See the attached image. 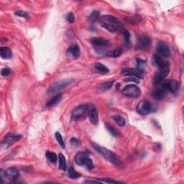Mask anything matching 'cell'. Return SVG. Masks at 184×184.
Returning <instances> with one entry per match:
<instances>
[{
	"mask_svg": "<svg viewBox=\"0 0 184 184\" xmlns=\"http://www.w3.org/2000/svg\"><path fill=\"white\" fill-rule=\"evenodd\" d=\"M93 146H94V148L96 149V150L102 155L103 157L105 158L106 161L111 163L112 164L116 165V166L120 165L121 161H120L119 158L118 156L116 154H114V152L110 151L109 150L105 148V147H101V146L96 145V144H93Z\"/></svg>",
	"mask_w": 184,
	"mask_h": 184,
	"instance_id": "cell-1",
	"label": "cell"
},
{
	"mask_svg": "<svg viewBox=\"0 0 184 184\" xmlns=\"http://www.w3.org/2000/svg\"><path fill=\"white\" fill-rule=\"evenodd\" d=\"M73 82V79L67 78L63 79V80L58 81L51 85V87L49 88L48 93L49 94H56V93L59 92L62 89H65V88L69 86Z\"/></svg>",
	"mask_w": 184,
	"mask_h": 184,
	"instance_id": "cell-2",
	"label": "cell"
},
{
	"mask_svg": "<svg viewBox=\"0 0 184 184\" xmlns=\"http://www.w3.org/2000/svg\"><path fill=\"white\" fill-rule=\"evenodd\" d=\"M122 93L125 96V97L129 98H132L135 99L140 97L141 94V91L140 88L137 87L136 85L130 84V85L127 86L122 90Z\"/></svg>",
	"mask_w": 184,
	"mask_h": 184,
	"instance_id": "cell-3",
	"label": "cell"
},
{
	"mask_svg": "<svg viewBox=\"0 0 184 184\" xmlns=\"http://www.w3.org/2000/svg\"><path fill=\"white\" fill-rule=\"evenodd\" d=\"M89 106L87 104H82L77 107H76L72 111L71 113V119L73 121H76L79 119L82 118L87 113H88Z\"/></svg>",
	"mask_w": 184,
	"mask_h": 184,
	"instance_id": "cell-4",
	"label": "cell"
},
{
	"mask_svg": "<svg viewBox=\"0 0 184 184\" xmlns=\"http://www.w3.org/2000/svg\"><path fill=\"white\" fill-rule=\"evenodd\" d=\"M152 110V105L147 100L141 101L137 106V111L138 114L142 116H146L150 113Z\"/></svg>",
	"mask_w": 184,
	"mask_h": 184,
	"instance_id": "cell-5",
	"label": "cell"
},
{
	"mask_svg": "<svg viewBox=\"0 0 184 184\" xmlns=\"http://www.w3.org/2000/svg\"><path fill=\"white\" fill-rule=\"evenodd\" d=\"M91 43L94 46V48L97 51H99L101 50L106 48L109 45V40L102 38V37H92L91 39Z\"/></svg>",
	"mask_w": 184,
	"mask_h": 184,
	"instance_id": "cell-6",
	"label": "cell"
},
{
	"mask_svg": "<svg viewBox=\"0 0 184 184\" xmlns=\"http://www.w3.org/2000/svg\"><path fill=\"white\" fill-rule=\"evenodd\" d=\"M22 135H18V134L15 133H9L7 134L4 137V140L2 141V145L4 146L6 148L10 147L13 145L14 143H15L16 142H18V140H20L21 139Z\"/></svg>",
	"mask_w": 184,
	"mask_h": 184,
	"instance_id": "cell-7",
	"label": "cell"
},
{
	"mask_svg": "<svg viewBox=\"0 0 184 184\" xmlns=\"http://www.w3.org/2000/svg\"><path fill=\"white\" fill-rule=\"evenodd\" d=\"M151 43V40L147 36H140L137 38V43L136 45L137 50H146L150 47Z\"/></svg>",
	"mask_w": 184,
	"mask_h": 184,
	"instance_id": "cell-8",
	"label": "cell"
},
{
	"mask_svg": "<svg viewBox=\"0 0 184 184\" xmlns=\"http://www.w3.org/2000/svg\"><path fill=\"white\" fill-rule=\"evenodd\" d=\"M156 51H157L158 56H160L161 57L168 58L171 54V51H170L168 46L163 42L158 43Z\"/></svg>",
	"mask_w": 184,
	"mask_h": 184,
	"instance_id": "cell-9",
	"label": "cell"
},
{
	"mask_svg": "<svg viewBox=\"0 0 184 184\" xmlns=\"http://www.w3.org/2000/svg\"><path fill=\"white\" fill-rule=\"evenodd\" d=\"M88 114L91 123L94 125H97L99 122V114L97 109L94 106H89L88 110Z\"/></svg>",
	"mask_w": 184,
	"mask_h": 184,
	"instance_id": "cell-10",
	"label": "cell"
},
{
	"mask_svg": "<svg viewBox=\"0 0 184 184\" xmlns=\"http://www.w3.org/2000/svg\"><path fill=\"white\" fill-rule=\"evenodd\" d=\"M121 74L122 76H128L140 78H142L144 76L143 73L135 68H125L121 72Z\"/></svg>",
	"mask_w": 184,
	"mask_h": 184,
	"instance_id": "cell-11",
	"label": "cell"
},
{
	"mask_svg": "<svg viewBox=\"0 0 184 184\" xmlns=\"http://www.w3.org/2000/svg\"><path fill=\"white\" fill-rule=\"evenodd\" d=\"M100 25L101 27L105 28L106 30L109 31V32H113V33L117 32L118 30H120L122 28L121 24H114L106 22H101Z\"/></svg>",
	"mask_w": 184,
	"mask_h": 184,
	"instance_id": "cell-12",
	"label": "cell"
},
{
	"mask_svg": "<svg viewBox=\"0 0 184 184\" xmlns=\"http://www.w3.org/2000/svg\"><path fill=\"white\" fill-rule=\"evenodd\" d=\"M5 177L8 178V179L14 181V180H17L20 176V172L16 168H7L4 172Z\"/></svg>",
	"mask_w": 184,
	"mask_h": 184,
	"instance_id": "cell-13",
	"label": "cell"
},
{
	"mask_svg": "<svg viewBox=\"0 0 184 184\" xmlns=\"http://www.w3.org/2000/svg\"><path fill=\"white\" fill-rule=\"evenodd\" d=\"M164 87L166 89L167 92L174 94L178 90V84L175 80H165Z\"/></svg>",
	"mask_w": 184,
	"mask_h": 184,
	"instance_id": "cell-14",
	"label": "cell"
},
{
	"mask_svg": "<svg viewBox=\"0 0 184 184\" xmlns=\"http://www.w3.org/2000/svg\"><path fill=\"white\" fill-rule=\"evenodd\" d=\"M67 55L74 59H76L80 56V49L78 45L73 44L67 50Z\"/></svg>",
	"mask_w": 184,
	"mask_h": 184,
	"instance_id": "cell-15",
	"label": "cell"
},
{
	"mask_svg": "<svg viewBox=\"0 0 184 184\" xmlns=\"http://www.w3.org/2000/svg\"><path fill=\"white\" fill-rule=\"evenodd\" d=\"M89 155L87 152H79L75 157V162L78 166H84L86 159L89 158Z\"/></svg>",
	"mask_w": 184,
	"mask_h": 184,
	"instance_id": "cell-16",
	"label": "cell"
},
{
	"mask_svg": "<svg viewBox=\"0 0 184 184\" xmlns=\"http://www.w3.org/2000/svg\"><path fill=\"white\" fill-rule=\"evenodd\" d=\"M0 56L2 59L8 60L12 57V52L9 48L2 47L0 48Z\"/></svg>",
	"mask_w": 184,
	"mask_h": 184,
	"instance_id": "cell-17",
	"label": "cell"
},
{
	"mask_svg": "<svg viewBox=\"0 0 184 184\" xmlns=\"http://www.w3.org/2000/svg\"><path fill=\"white\" fill-rule=\"evenodd\" d=\"M61 99H62V94H58L48 101L47 106H48V107H51V106H53L56 105V104H58V103L61 101Z\"/></svg>",
	"mask_w": 184,
	"mask_h": 184,
	"instance_id": "cell-18",
	"label": "cell"
},
{
	"mask_svg": "<svg viewBox=\"0 0 184 184\" xmlns=\"http://www.w3.org/2000/svg\"><path fill=\"white\" fill-rule=\"evenodd\" d=\"M102 20H104V22H110V23L121 24L119 20L117 18H116V17L112 16V15H104V16L102 17Z\"/></svg>",
	"mask_w": 184,
	"mask_h": 184,
	"instance_id": "cell-19",
	"label": "cell"
},
{
	"mask_svg": "<svg viewBox=\"0 0 184 184\" xmlns=\"http://www.w3.org/2000/svg\"><path fill=\"white\" fill-rule=\"evenodd\" d=\"M165 61L160 56H158V54L154 55L153 56H152V65L155 66H157L159 68L160 66H161V65L163 64V63H164Z\"/></svg>",
	"mask_w": 184,
	"mask_h": 184,
	"instance_id": "cell-20",
	"label": "cell"
},
{
	"mask_svg": "<svg viewBox=\"0 0 184 184\" xmlns=\"http://www.w3.org/2000/svg\"><path fill=\"white\" fill-rule=\"evenodd\" d=\"M46 158H48V160L51 162V163H53V164H56L57 163L58 161V156L55 152H51V151H48L46 152L45 153Z\"/></svg>",
	"mask_w": 184,
	"mask_h": 184,
	"instance_id": "cell-21",
	"label": "cell"
},
{
	"mask_svg": "<svg viewBox=\"0 0 184 184\" xmlns=\"http://www.w3.org/2000/svg\"><path fill=\"white\" fill-rule=\"evenodd\" d=\"M106 130H108V132L111 134V135L114 136L115 137H119V132L116 128H114V127L111 126V125H109V124H106Z\"/></svg>",
	"mask_w": 184,
	"mask_h": 184,
	"instance_id": "cell-22",
	"label": "cell"
},
{
	"mask_svg": "<svg viewBox=\"0 0 184 184\" xmlns=\"http://www.w3.org/2000/svg\"><path fill=\"white\" fill-rule=\"evenodd\" d=\"M59 158V168L62 171H66V158L62 153H60L58 155Z\"/></svg>",
	"mask_w": 184,
	"mask_h": 184,
	"instance_id": "cell-23",
	"label": "cell"
},
{
	"mask_svg": "<svg viewBox=\"0 0 184 184\" xmlns=\"http://www.w3.org/2000/svg\"><path fill=\"white\" fill-rule=\"evenodd\" d=\"M112 118L114 119V120L116 122L117 124L120 127H124L126 124V120L123 117L120 116V115H115V116H113Z\"/></svg>",
	"mask_w": 184,
	"mask_h": 184,
	"instance_id": "cell-24",
	"label": "cell"
},
{
	"mask_svg": "<svg viewBox=\"0 0 184 184\" xmlns=\"http://www.w3.org/2000/svg\"><path fill=\"white\" fill-rule=\"evenodd\" d=\"M95 68L101 73H106L109 71V69L106 66L101 63H97L95 65Z\"/></svg>",
	"mask_w": 184,
	"mask_h": 184,
	"instance_id": "cell-25",
	"label": "cell"
},
{
	"mask_svg": "<svg viewBox=\"0 0 184 184\" xmlns=\"http://www.w3.org/2000/svg\"><path fill=\"white\" fill-rule=\"evenodd\" d=\"M67 170H68V175L70 178H77L81 176V175L79 174L78 173H77L76 171H74L70 166L68 167Z\"/></svg>",
	"mask_w": 184,
	"mask_h": 184,
	"instance_id": "cell-26",
	"label": "cell"
},
{
	"mask_svg": "<svg viewBox=\"0 0 184 184\" xmlns=\"http://www.w3.org/2000/svg\"><path fill=\"white\" fill-rule=\"evenodd\" d=\"M137 70H139L140 71L142 72V73H144L145 72V68L146 66V62L143 60L141 59H137Z\"/></svg>",
	"mask_w": 184,
	"mask_h": 184,
	"instance_id": "cell-27",
	"label": "cell"
},
{
	"mask_svg": "<svg viewBox=\"0 0 184 184\" xmlns=\"http://www.w3.org/2000/svg\"><path fill=\"white\" fill-rule=\"evenodd\" d=\"M122 54V50L120 48L118 49H115L114 51H109L106 53V56H109V57H113V58H117L119 57L120 55Z\"/></svg>",
	"mask_w": 184,
	"mask_h": 184,
	"instance_id": "cell-28",
	"label": "cell"
},
{
	"mask_svg": "<svg viewBox=\"0 0 184 184\" xmlns=\"http://www.w3.org/2000/svg\"><path fill=\"white\" fill-rule=\"evenodd\" d=\"M55 136H56V140L58 141V142L59 143V145H61V147H62V148H65V142H64V141H63V137H62V135H61V133L58 132H56Z\"/></svg>",
	"mask_w": 184,
	"mask_h": 184,
	"instance_id": "cell-29",
	"label": "cell"
},
{
	"mask_svg": "<svg viewBox=\"0 0 184 184\" xmlns=\"http://www.w3.org/2000/svg\"><path fill=\"white\" fill-rule=\"evenodd\" d=\"M99 17V11H97V10H95V11H93L92 14H91V15H89V22H95L96 20H98Z\"/></svg>",
	"mask_w": 184,
	"mask_h": 184,
	"instance_id": "cell-30",
	"label": "cell"
},
{
	"mask_svg": "<svg viewBox=\"0 0 184 184\" xmlns=\"http://www.w3.org/2000/svg\"><path fill=\"white\" fill-rule=\"evenodd\" d=\"M84 166H85L86 168H87V169H89V170L93 169L94 166V163H93L92 160L91 159V158L89 157L87 158V159H86L85 162H84Z\"/></svg>",
	"mask_w": 184,
	"mask_h": 184,
	"instance_id": "cell-31",
	"label": "cell"
},
{
	"mask_svg": "<svg viewBox=\"0 0 184 184\" xmlns=\"http://www.w3.org/2000/svg\"><path fill=\"white\" fill-rule=\"evenodd\" d=\"M141 21V18L138 15H136L135 17H132V18H130L128 19V22L130 24H135V23H139Z\"/></svg>",
	"mask_w": 184,
	"mask_h": 184,
	"instance_id": "cell-32",
	"label": "cell"
},
{
	"mask_svg": "<svg viewBox=\"0 0 184 184\" xmlns=\"http://www.w3.org/2000/svg\"><path fill=\"white\" fill-rule=\"evenodd\" d=\"M11 73V70L10 68H4L1 70V75L3 77H7L9 76Z\"/></svg>",
	"mask_w": 184,
	"mask_h": 184,
	"instance_id": "cell-33",
	"label": "cell"
},
{
	"mask_svg": "<svg viewBox=\"0 0 184 184\" xmlns=\"http://www.w3.org/2000/svg\"><path fill=\"white\" fill-rule=\"evenodd\" d=\"M15 15L17 16L21 17V18H28V14L24 11H21V10H18L15 12Z\"/></svg>",
	"mask_w": 184,
	"mask_h": 184,
	"instance_id": "cell-34",
	"label": "cell"
},
{
	"mask_svg": "<svg viewBox=\"0 0 184 184\" xmlns=\"http://www.w3.org/2000/svg\"><path fill=\"white\" fill-rule=\"evenodd\" d=\"M113 84H114V81H107L103 84L101 87H102L103 89H109L112 87Z\"/></svg>",
	"mask_w": 184,
	"mask_h": 184,
	"instance_id": "cell-35",
	"label": "cell"
},
{
	"mask_svg": "<svg viewBox=\"0 0 184 184\" xmlns=\"http://www.w3.org/2000/svg\"><path fill=\"white\" fill-rule=\"evenodd\" d=\"M99 180L100 181H104L106 182V183H121L122 182L120 181H117V180H112V179H109V178H99Z\"/></svg>",
	"mask_w": 184,
	"mask_h": 184,
	"instance_id": "cell-36",
	"label": "cell"
},
{
	"mask_svg": "<svg viewBox=\"0 0 184 184\" xmlns=\"http://www.w3.org/2000/svg\"><path fill=\"white\" fill-rule=\"evenodd\" d=\"M123 35H124V37H125V40H126V42L127 43L130 42V32H129V31L127 30H123Z\"/></svg>",
	"mask_w": 184,
	"mask_h": 184,
	"instance_id": "cell-37",
	"label": "cell"
},
{
	"mask_svg": "<svg viewBox=\"0 0 184 184\" xmlns=\"http://www.w3.org/2000/svg\"><path fill=\"white\" fill-rule=\"evenodd\" d=\"M66 19H67V20H68V22H70V23H73L75 21L74 15H73V13H71V12L68 13V15H67Z\"/></svg>",
	"mask_w": 184,
	"mask_h": 184,
	"instance_id": "cell-38",
	"label": "cell"
},
{
	"mask_svg": "<svg viewBox=\"0 0 184 184\" xmlns=\"http://www.w3.org/2000/svg\"><path fill=\"white\" fill-rule=\"evenodd\" d=\"M70 143L73 146H78L79 145V141L75 137H72L70 140Z\"/></svg>",
	"mask_w": 184,
	"mask_h": 184,
	"instance_id": "cell-39",
	"label": "cell"
},
{
	"mask_svg": "<svg viewBox=\"0 0 184 184\" xmlns=\"http://www.w3.org/2000/svg\"><path fill=\"white\" fill-rule=\"evenodd\" d=\"M126 81H134L136 82V83H139V81L137 80V78H135V77H132V78H129L126 79Z\"/></svg>",
	"mask_w": 184,
	"mask_h": 184,
	"instance_id": "cell-40",
	"label": "cell"
},
{
	"mask_svg": "<svg viewBox=\"0 0 184 184\" xmlns=\"http://www.w3.org/2000/svg\"><path fill=\"white\" fill-rule=\"evenodd\" d=\"M100 180H86L85 181H84V183H100Z\"/></svg>",
	"mask_w": 184,
	"mask_h": 184,
	"instance_id": "cell-41",
	"label": "cell"
}]
</instances>
